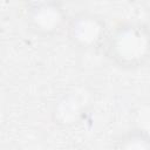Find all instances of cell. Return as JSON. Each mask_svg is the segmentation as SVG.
<instances>
[{
  "label": "cell",
  "mask_w": 150,
  "mask_h": 150,
  "mask_svg": "<svg viewBox=\"0 0 150 150\" xmlns=\"http://www.w3.org/2000/svg\"><path fill=\"white\" fill-rule=\"evenodd\" d=\"M23 18L28 29L42 39H53L66 32L69 20L62 4L56 1H33L25 5Z\"/></svg>",
  "instance_id": "7a4b0ae2"
},
{
  "label": "cell",
  "mask_w": 150,
  "mask_h": 150,
  "mask_svg": "<svg viewBox=\"0 0 150 150\" xmlns=\"http://www.w3.org/2000/svg\"><path fill=\"white\" fill-rule=\"evenodd\" d=\"M105 57L123 70H137L150 63V25L124 20L111 28L103 43Z\"/></svg>",
  "instance_id": "6da1fadb"
},
{
  "label": "cell",
  "mask_w": 150,
  "mask_h": 150,
  "mask_svg": "<svg viewBox=\"0 0 150 150\" xmlns=\"http://www.w3.org/2000/svg\"><path fill=\"white\" fill-rule=\"evenodd\" d=\"M64 33L75 49L88 52L103 47L109 29L101 15L90 11H80L69 16Z\"/></svg>",
  "instance_id": "3957f363"
},
{
  "label": "cell",
  "mask_w": 150,
  "mask_h": 150,
  "mask_svg": "<svg viewBox=\"0 0 150 150\" xmlns=\"http://www.w3.org/2000/svg\"><path fill=\"white\" fill-rule=\"evenodd\" d=\"M90 105L91 95L87 88H71L55 101L52 109V120L61 128L73 127L84 117Z\"/></svg>",
  "instance_id": "277c9868"
},
{
  "label": "cell",
  "mask_w": 150,
  "mask_h": 150,
  "mask_svg": "<svg viewBox=\"0 0 150 150\" xmlns=\"http://www.w3.org/2000/svg\"><path fill=\"white\" fill-rule=\"evenodd\" d=\"M109 150H150V131L132 127L120 134Z\"/></svg>",
  "instance_id": "5b68a950"
},
{
  "label": "cell",
  "mask_w": 150,
  "mask_h": 150,
  "mask_svg": "<svg viewBox=\"0 0 150 150\" xmlns=\"http://www.w3.org/2000/svg\"><path fill=\"white\" fill-rule=\"evenodd\" d=\"M63 150H83V149H81L79 146H75V145H71V146H68V148H66Z\"/></svg>",
  "instance_id": "8992f818"
}]
</instances>
